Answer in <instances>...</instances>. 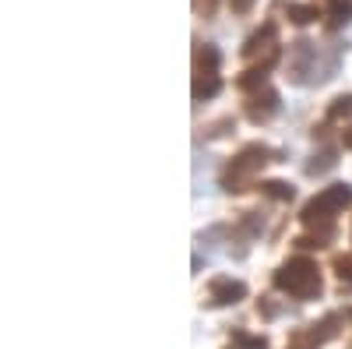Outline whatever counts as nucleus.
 <instances>
[{
    "label": "nucleus",
    "mask_w": 352,
    "mask_h": 349,
    "mask_svg": "<svg viewBox=\"0 0 352 349\" xmlns=\"http://www.w3.org/2000/svg\"><path fill=\"white\" fill-rule=\"evenodd\" d=\"M232 342H236L240 349H268V339H250V335H243V332H232Z\"/></svg>",
    "instance_id": "obj_14"
},
{
    "label": "nucleus",
    "mask_w": 352,
    "mask_h": 349,
    "mask_svg": "<svg viewBox=\"0 0 352 349\" xmlns=\"http://www.w3.org/2000/svg\"><path fill=\"white\" fill-rule=\"evenodd\" d=\"M275 43V21H268L261 28V32H254L250 39H247V46H243V56H257L261 50H278V46H272Z\"/></svg>",
    "instance_id": "obj_8"
},
{
    "label": "nucleus",
    "mask_w": 352,
    "mask_h": 349,
    "mask_svg": "<svg viewBox=\"0 0 352 349\" xmlns=\"http://www.w3.org/2000/svg\"><path fill=\"white\" fill-rule=\"evenodd\" d=\"M338 159H335V152H320V162H317V156H314V162L307 166V173H324V169H331Z\"/></svg>",
    "instance_id": "obj_16"
},
{
    "label": "nucleus",
    "mask_w": 352,
    "mask_h": 349,
    "mask_svg": "<svg viewBox=\"0 0 352 349\" xmlns=\"http://www.w3.org/2000/svg\"><path fill=\"white\" fill-rule=\"evenodd\" d=\"M275 289H282L292 300H314V297H320V289H324V279H320L317 261L300 254V257H289L275 272Z\"/></svg>",
    "instance_id": "obj_1"
},
{
    "label": "nucleus",
    "mask_w": 352,
    "mask_h": 349,
    "mask_svg": "<svg viewBox=\"0 0 352 349\" xmlns=\"http://www.w3.org/2000/svg\"><path fill=\"white\" fill-rule=\"evenodd\" d=\"M342 141H345V149H352V127H349V131L342 134Z\"/></svg>",
    "instance_id": "obj_19"
},
{
    "label": "nucleus",
    "mask_w": 352,
    "mask_h": 349,
    "mask_svg": "<svg viewBox=\"0 0 352 349\" xmlns=\"http://www.w3.org/2000/svg\"><path fill=\"white\" fill-rule=\"evenodd\" d=\"M289 21H296V25H310V21H317L320 18V11L314 8V4H289Z\"/></svg>",
    "instance_id": "obj_11"
},
{
    "label": "nucleus",
    "mask_w": 352,
    "mask_h": 349,
    "mask_svg": "<svg viewBox=\"0 0 352 349\" xmlns=\"http://www.w3.org/2000/svg\"><path fill=\"white\" fill-rule=\"evenodd\" d=\"M289 78L296 81V85L324 81V74H320V64H317V43H310V39H300V43H292Z\"/></svg>",
    "instance_id": "obj_5"
},
{
    "label": "nucleus",
    "mask_w": 352,
    "mask_h": 349,
    "mask_svg": "<svg viewBox=\"0 0 352 349\" xmlns=\"http://www.w3.org/2000/svg\"><path fill=\"white\" fill-rule=\"evenodd\" d=\"M247 297V286L240 279H229V275H215L208 282V304L212 307H229V304H240Z\"/></svg>",
    "instance_id": "obj_6"
},
{
    "label": "nucleus",
    "mask_w": 352,
    "mask_h": 349,
    "mask_svg": "<svg viewBox=\"0 0 352 349\" xmlns=\"http://www.w3.org/2000/svg\"><path fill=\"white\" fill-rule=\"evenodd\" d=\"M229 8L236 11V14H247V11L254 8V0H229Z\"/></svg>",
    "instance_id": "obj_18"
},
{
    "label": "nucleus",
    "mask_w": 352,
    "mask_h": 349,
    "mask_svg": "<svg viewBox=\"0 0 352 349\" xmlns=\"http://www.w3.org/2000/svg\"><path fill=\"white\" fill-rule=\"evenodd\" d=\"M268 162H278V152L264 149V145H247V149L232 159L222 173V187L226 191H247L254 184V177L268 166Z\"/></svg>",
    "instance_id": "obj_2"
},
{
    "label": "nucleus",
    "mask_w": 352,
    "mask_h": 349,
    "mask_svg": "<svg viewBox=\"0 0 352 349\" xmlns=\"http://www.w3.org/2000/svg\"><path fill=\"white\" fill-rule=\"evenodd\" d=\"M261 194H268V198H275V201H289V198H292V187H289L285 180H264V184H261Z\"/></svg>",
    "instance_id": "obj_12"
},
{
    "label": "nucleus",
    "mask_w": 352,
    "mask_h": 349,
    "mask_svg": "<svg viewBox=\"0 0 352 349\" xmlns=\"http://www.w3.org/2000/svg\"><path fill=\"white\" fill-rule=\"evenodd\" d=\"M352 205V187L349 184H331L324 187L317 198H310L307 205H303V222L307 226H317V222H331L338 212H345Z\"/></svg>",
    "instance_id": "obj_3"
},
{
    "label": "nucleus",
    "mask_w": 352,
    "mask_h": 349,
    "mask_svg": "<svg viewBox=\"0 0 352 349\" xmlns=\"http://www.w3.org/2000/svg\"><path fill=\"white\" fill-rule=\"evenodd\" d=\"M275 113H278V92H272V89H261V92L247 103V116H250L254 124L272 120Z\"/></svg>",
    "instance_id": "obj_7"
},
{
    "label": "nucleus",
    "mask_w": 352,
    "mask_h": 349,
    "mask_svg": "<svg viewBox=\"0 0 352 349\" xmlns=\"http://www.w3.org/2000/svg\"><path fill=\"white\" fill-rule=\"evenodd\" d=\"M349 113H352V96H338V99L331 103V109H328L331 120H338V116H349Z\"/></svg>",
    "instance_id": "obj_15"
},
{
    "label": "nucleus",
    "mask_w": 352,
    "mask_h": 349,
    "mask_svg": "<svg viewBox=\"0 0 352 349\" xmlns=\"http://www.w3.org/2000/svg\"><path fill=\"white\" fill-rule=\"evenodd\" d=\"M352 21V0H331V8H328V25L331 28H342Z\"/></svg>",
    "instance_id": "obj_9"
},
{
    "label": "nucleus",
    "mask_w": 352,
    "mask_h": 349,
    "mask_svg": "<svg viewBox=\"0 0 352 349\" xmlns=\"http://www.w3.org/2000/svg\"><path fill=\"white\" fill-rule=\"evenodd\" d=\"M194 99H212L222 89V78H219V50L208 43H194Z\"/></svg>",
    "instance_id": "obj_4"
},
{
    "label": "nucleus",
    "mask_w": 352,
    "mask_h": 349,
    "mask_svg": "<svg viewBox=\"0 0 352 349\" xmlns=\"http://www.w3.org/2000/svg\"><path fill=\"white\" fill-rule=\"evenodd\" d=\"M317 346H320V342L314 339V332H296V335L289 339L285 349H317Z\"/></svg>",
    "instance_id": "obj_13"
},
{
    "label": "nucleus",
    "mask_w": 352,
    "mask_h": 349,
    "mask_svg": "<svg viewBox=\"0 0 352 349\" xmlns=\"http://www.w3.org/2000/svg\"><path fill=\"white\" fill-rule=\"evenodd\" d=\"M338 325H342V317H338V314H328L320 325H310V332H314V339H317V342H328V339H335V335H338Z\"/></svg>",
    "instance_id": "obj_10"
},
{
    "label": "nucleus",
    "mask_w": 352,
    "mask_h": 349,
    "mask_svg": "<svg viewBox=\"0 0 352 349\" xmlns=\"http://www.w3.org/2000/svg\"><path fill=\"white\" fill-rule=\"evenodd\" d=\"M335 268H338V279L342 282H352V257H338Z\"/></svg>",
    "instance_id": "obj_17"
}]
</instances>
